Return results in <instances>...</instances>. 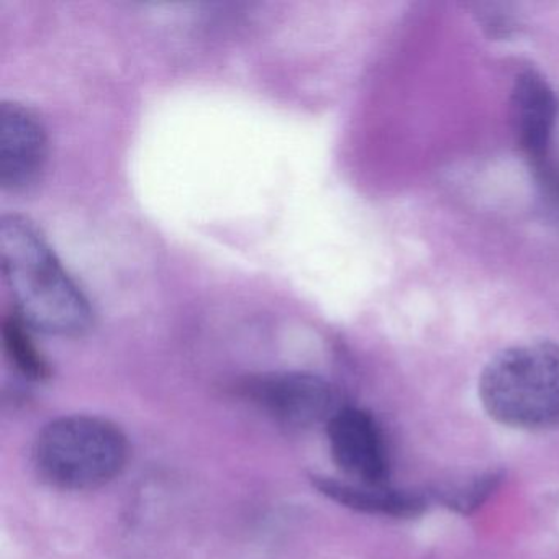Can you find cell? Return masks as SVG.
<instances>
[{
    "mask_svg": "<svg viewBox=\"0 0 559 559\" xmlns=\"http://www.w3.org/2000/svg\"><path fill=\"white\" fill-rule=\"evenodd\" d=\"M129 443L117 425L90 415H71L48 424L38 435L34 461L51 486L68 490L96 489L119 476Z\"/></svg>",
    "mask_w": 559,
    "mask_h": 559,
    "instance_id": "3",
    "label": "cell"
},
{
    "mask_svg": "<svg viewBox=\"0 0 559 559\" xmlns=\"http://www.w3.org/2000/svg\"><path fill=\"white\" fill-rule=\"evenodd\" d=\"M479 399L487 415L503 427H559V345L522 343L497 353L480 372Z\"/></svg>",
    "mask_w": 559,
    "mask_h": 559,
    "instance_id": "2",
    "label": "cell"
},
{
    "mask_svg": "<svg viewBox=\"0 0 559 559\" xmlns=\"http://www.w3.org/2000/svg\"><path fill=\"white\" fill-rule=\"evenodd\" d=\"M0 264L15 316L32 330L80 336L93 326L90 299L31 218L2 215Z\"/></svg>",
    "mask_w": 559,
    "mask_h": 559,
    "instance_id": "1",
    "label": "cell"
},
{
    "mask_svg": "<svg viewBox=\"0 0 559 559\" xmlns=\"http://www.w3.org/2000/svg\"><path fill=\"white\" fill-rule=\"evenodd\" d=\"M333 461L353 483L389 486L391 461L378 420L362 408L342 405L326 424Z\"/></svg>",
    "mask_w": 559,
    "mask_h": 559,
    "instance_id": "4",
    "label": "cell"
},
{
    "mask_svg": "<svg viewBox=\"0 0 559 559\" xmlns=\"http://www.w3.org/2000/svg\"><path fill=\"white\" fill-rule=\"evenodd\" d=\"M502 483V474L496 471H487L484 474L471 477L463 483L453 484V486L443 487L438 492V499L454 512L469 515L476 512L483 503L499 489Z\"/></svg>",
    "mask_w": 559,
    "mask_h": 559,
    "instance_id": "10",
    "label": "cell"
},
{
    "mask_svg": "<svg viewBox=\"0 0 559 559\" xmlns=\"http://www.w3.org/2000/svg\"><path fill=\"white\" fill-rule=\"evenodd\" d=\"M558 110L555 91L542 74L526 70L516 76L512 90L513 127L520 146L530 158L546 159Z\"/></svg>",
    "mask_w": 559,
    "mask_h": 559,
    "instance_id": "7",
    "label": "cell"
},
{
    "mask_svg": "<svg viewBox=\"0 0 559 559\" xmlns=\"http://www.w3.org/2000/svg\"><path fill=\"white\" fill-rule=\"evenodd\" d=\"M248 395L286 427L307 428L329 424L342 405L335 389L319 376L280 372L253 379Z\"/></svg>",
    "mask_w": 559,
    "mask_h": 559,
    "instance_id": "5",
    "label": "cell"
},
{
    "mask_svg": "<svg viewBox=\"0 0 559 559\" xmlns=\"http://www.w3.org/2000/svg\"><path fill=\"white\" fill-rule=\"evenodd\" d=\"M48 133L40 117L17 100L0 106V185L24 192L38 185L48 163Z\"/></svg>",
    "mask_w": 559,
    "mask_h": 559,
    "instance_id": "6",
    "label": "cell"
},
{
    "mask_svg": "<svg viewBox=\"0 0 559 559\" xmlns=\"http://www.w3.org/2000/svg\"><path fill=\"white\" fill-rule=\"evenodd\" d=\"M313 484L323 496L356 512L412 519L420 515L427 507L420 493L394 489L391 486H369L333 477H313Z\"/></svg>",
    "mask_w": 559,
    "mask_h": 559,
    "instance_id": "8",
    "label": "cell"
},
{
    "mask_svg": "<svg viewBox=\"0 0 559 559\" xmlns=\"http://www.w3.org/2000/svg\"><path fill=\"white\" fill-rule=\"evenodd\" d=\"M31 330V326L14 313L2 323V338H4L5 353L15 368L25 378L41 381L50 376V366L44 355L38 352L37 345L32 340Z\"/></svg>",
    "mask_w": 559,
    "mask_h": 559,
    "instance_id": "9",
    "label": "cell"
}]
</instances>
